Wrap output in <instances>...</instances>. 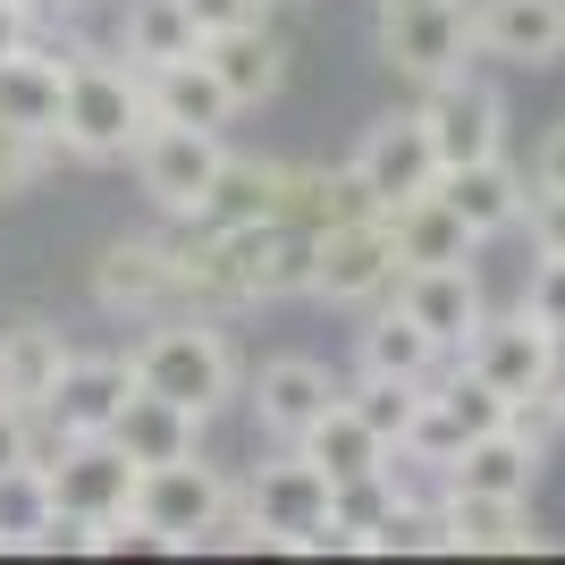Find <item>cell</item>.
<instances>
[{
	"label": "cell",
	"instance_id": "6da1fadb",
	"mask_svg": "<svg viewBox=\"0 0 565 565\" xmlns=\"http://www.w3.org/2000/svg\"><path fill=\"white\" fill-rule=\"evenodd\" d=\"M152 127L143 110V76L118 68V60H94V51H60V152L76 161H127L136 136Z\"/></svg>",
	"mask_w": 565,
	"mask_h": 565
},
{
	"label": "cell",
	"instance_id": "7a4b0ae2",
	"mask_svg": "<svg viewBox=\"0 0 565 565\" xmlns=\"http://www.w3.org/2000/svg\"><path fill=\"white\" fill-rule=\"evenodd\" d=\"M127 372H136V388L186 405L194 423L236 397V354H228V338H220L203 312H169L161 330H143L136 354H127Z\"/></svg>",
	"mask_w": 565,
	"mask_h": 565
},
{
	"label": "cell",
	"instance_id": "3957f363",
	"mask_svg": "<svg viewBox=\"0 0 565 565\" xmlns=\"http://www.w3.org/2000/svg\"><path fill=\"white\" fill-rule=\"evenodd\" d=\"M236 498L228 481H220L203 456H169V465H136V498H127V515L161 541V557H178V548H203L220 532V515H228Z\"/></svg>",
	"mask_w": 565,
	"mask_h": 565
},
{
	"label": "cell",
	"instance_id": "277c9868",
	"mask_svg": "<svg viewBox=\"0 0 565 565\" xmlns=\"http://www.w3.org/2000/svg\"><path fill=\"white\" fill-rule=\"evenodd\" d=\"M380 60L405 76V85H439L472 60V18L465 0H405V9H380Z\"/></svg>",
	"mask_w": 565,
	"mask_h": 565
},
{
	"label": "cell",
	"instance_id": "5b68a950",
	"mask_svg": "<svg viewBox=\"0 0 565 565\" xmlns=\"http://www.w3.org/2000/svg\"><path fill=\"white\" fill-rule=\"evenodd\" d=\"M127 161H136V186L152 194L169 220H194L203 194H212V178H220V161H228V143L203 136V127H161V118H152Z\"/></svg>",
	"mask_w": 565,
	"mask_h": 565
},
{
	"label": "cell",
	"instance_id": "8992f818",
	"mask_svg": "<svg viewBox=\"0 0 565 565\" xmlns=\"http://www.w3.org/2000/svg\"><path fill=\"white\" fill-rule=\"evenodd\" d=\"M388 279H397V245H388V220L380 212H354V220L312 236V287L305 296H321V305H372V296H388Z\"/></svg>",
	"mask_w": 565,
	"mask_h": 565
},
{
	"label": "cell",
	"instance_id": "52a82bcc",
	"mask_svg": "<svg viewBox=\"0 0 565 565\" xmlns=\"http://www.w3.org/2000/svg\"><path fill=\"white\" fill-rule=\"evenodd\" d=\"M423 136L430 152H439V169L456 161H481V152H507V102H498V85H481L472 68L439 76V85H423Z\"/></svg>",
	"mask_w": 565,
	"mask_h": 565
},
{
	"label": "cell",
	"instance_id": "ba28073f",
	"mask_svg": "<svg viewBox=\"0 0 565 565\" xmlns=\"http://www.w3.org/2000/svg\"><path fill=\"white\" fill-rule=\"evenodd\" d=\"M43 490H51V515L110 523V515H127V498H136V465H127V448H118L110 430H102V439H68V448L43 465Z\"/></svg>",
	"mask_w": 565,
	"mask_h": 565
},
{
	"label": "cell",
	"instance_id": "9c48e42d",
	"mask_svg": "<svg viewBox=\"0 0 565 565\" xmlns=\"http://www.w3.org/2000/svg\"><path fill=\"white\" fill-rule=\"evenodd\" d=\"M330 515V472L312 465L305 448L270 456L254 472V490H245V523H254L262 548H305V532Z\"/></svg>",
	"mask_w": 565,
	"mask_h": 565
},
{
	"label": "cell",
	"instance_id": "30bf717a",
	"mask_svg": "<svg viewBox=\"0 0 565 565\" xmlns=\"http://www.w3.org/2000/svg\"><path fill=\"white\" fill-rule=\"evenodd\" d=\"M354 178H363V194H372V212H397V203H414V194L439 186V152H430L423 118L397 110L380 118V127H363V143H354Z\"/></svg>",
	"mask_w": 565,
	"mask_h": 565
},
{
	"label": "cell",
	"instance_id": "8fae6325",
	"mask_svg": "<svg viewBox=\"0 0 565 565\" xmlns=\"http://www.w3.org/2000/svg\"><path fill=\"white\" fill-rule=\"evenodd\" d=\"M472 60L498 68H557L565 60V0H465Z\"/></svg>",
	"mask_w": 565,
	"mask_h": 565
},
{
	"label": "cell",
	"instance_id": "7c38bea8",
	"mask_svg": "<svg viewBox=\"0 0 565 565\" xmlns=\"http://www.w3.org/2000/svg\"><path fill=\"white\" fill-rule=\"evenodd\" d=\"M456 354H465V372H472V380H490L498 397L515 405V397H532V388H548V354H557V330H541L523 305H515V312H498V321L481 312V330H472Z\"/></svg>",
	"mask_w": 565,
	"mask_h": 565
},
{
	"label": "cell",
	"instance_id": "4fadbf2b",
	"mask_svg": "<svg viewBox=\"0 0 565 565\" xmlns=\"http://www.w3.org/2000/svg\"><path fill=\"white\" fill-rule=\"evenodd\" d=\"M439 523H448V548H465V557H532V548H548V532L532 523V498L439 490Z\"/></svg>",
	"mask_w": 565,
	"mask_h": 565
},
{
	"label": "cell",
	"instance_id": "5bb4252c",
	"mask_svg": "<svg viewBox=\"0 0 565 565\" xmlns=\"http://www.w3.org/2000/svg\"><path fill=\"white\" fill-rule=\"evenodd\" d=\"M330 405H338V380H330V363H312V354H270L262 380H254V423H262V439H279V448H296Z\"/></svg>",
	"mask_w": 565,
	"mask_h": 565
},
{
	"label": "cell",
	"instance_id": "9a60e30c",
	"mask_svg": "<svg viewBox=\"0 0 565 565\" xmlns=\"http://www.w3.org/2000/svg\"><path fill=\"white\" fill-rule=\"evenodd\" d=\"M94 296L102 312H161L186 296V279H178V245H161V236H118L110 254L94 262Z\"/></svg>",
	"mask_w": 565,
	"mask_h": 565
},
{
	"label": "cell",
	"instance_id": "2e32d148",
	"mask_svg": "<svg viewBox=\"0 0 565 565\" xmlns=\"http://www.w3.org/2000/svg\"><path fill=\"white\" fill-rule=\"evenodd\" d=\"M397 305L423 321L430 338H439V354H456L472 330H481V279H472V262H430V270H397Z\"/></svg>",
	"mask_w": 565,
	"mask_h": 565
},
{
	"label": "cell",
	"instance_id": "e0dca14e",
	"mask_svg": "<svg viewBox=\"0 0 565 565\" xmlns=\"http://www.w3.org/2000/svg\"><path fill=\"white\" fill-rule=\"evenodd\" d=\"M127 388H136V372H127L118 354H68L60 380H51V397H43V414L68 430V439H102V430L118 423Z\"/></svg>",
	"mask_w": 565,
	"mask_h": 565
},
{
	"label": "cell",
	"instance_id": "ac0fdd59",
	"mask_svg": "<svg viewBox=\"0 0 565 565\" xmlns=\"http://www.w3.org/2000/svg\"><path fill=\"white\" fill-rule=\"evenodd\" d=\"M439 203H448V212L465 220L481 245H490V236L523 228V203H532V186H523L515 169H507V152H481V161L439 169Z\"/></svg>",
	"mask_w": 565,
	"mask_h": 565
},
{
	"label": "cell",
	"instance_id": "d6986e66",
	"mask_svg": "<svg viewBox=\"0 0 565 565\" xmlns=\"http://www.w3.org/2000/svg\"><path fill=\"white\" fill-rule=\"evenodd\" d=\"M143 76V110L161 118V127H203V136H220L236 118L228 85L212 76V60L194 51V60H169V68H136Z\"/></svg>",
	"mask_w": 565,
	"mask_h": 565
},
{
	"label": "cell",
	"instance_id": "ffe728a7",
	"mask_svg": "<svg viewBox=\"0 0 565 565\" xmlns=\"http://www.w3.org/2000/svg\"><path fill=\"white\" fill-rule=\"evenodd\" d=\"M203 60H212V76L228 85L236 110H254V102H270L287 85V43L270 34V18H262V25H236V34H212Z\"/></svg>",
	"mask_w": 565,
	"mask_h": 565
},
{
	"label": "cell",
	"instance_id": "44dd1931",
	"mask_svg": "<svg viewBox=\"0 0 565 565\" xmlns=\"http://www.w3.org/2000/svg\"><path fill=\"white\" fill-rule=\"evenodd\" d=\"M532 481H541V448L523 439V430H481V439H465L448 465V490H490V498H532Z\"/></svg>",
	"mask_w": 565,
	"mask_h": 565
},
{
	"label": "cell",
	"instance_id": "7402d4cb",
	"mask_svg": "<svg viewBox=\"0 0 565 565\" xmlns=\"http://www.w3.org/2000/svg\"><path fill=\"white\" fill-rule=\"evenodd\" d=\"M380 220H388L397 270H430V262H472V245H481V236H472L465 220L439 203V186L414 194V203H397V212H380Z\"/></svg>",
	"mask_w": 565,
	"mask_h": 565
},
{
	"label": "cell",
	"instance_id": "603a6c76",
	"mask_svg": "<svg viewBox=\"0 0 565 565\" xmlns=\"http://www.w3.org/2000/svg\"><path fill=\"white\" fill-rule=\"evenodd\" d=\"M0 127L25 136H60V51H0Z\"/></svg>",
	"mask_w": 565,
	"mask_h": 565
},
{
	"label": "cell",
	"instance_id": "cb8c5ba5",
	"mask_svg": "<svg viewBox=\"0 0 565 565\" xmlns=\"http://www.w3.org/2000/svg\"><path fill=\"white\" fill-rule=\"evenodd\" d=\"M68 354L76 347L51 330V321H18V330H0V397L18 405V414H34V405L51 397V380H60Z\"/></svg>",
	"mask_w": 565,
	"mask_h": 565
},
{
	"label": "cell",
	"instance_id": "d4e9b609",
	"mask_svg": "<svg viewBox=\"0 0 565 565\" xmlns=\"http://www.w3.org/2000/svg\"><path fill=\"white\" fill-rule=\"evenodd\" d=\"M110 439L127 448V465H169V456H194V414L169 405V397H152V388H127Z\"/></svg>",
	"mask_w": 565,
	"mask_h": 565
},
{
	"label": "cell",
	"instance_id": "484cf974",
	"mask_svg": "<svg viewBox=\"0 0 565 565\" xmlns=\"http://www.w3.org/2000/svg\"><path fill=\"white\" fill-rule=\"evenodd\" d=\"M296 448H305L312 465L330 472V481H354V472H388V456H397V448H388V439H380V430L363 423V414H354L347 397H338L330 414H321V423H312L305 439H296Z\"/></svg>",
	"mask_w": 565,
	"mask_h": 565
},
{
	"label": "cell",
	"instance_id": "4316f807",
	"mask_svg": "<svg viewBox=\"0 0 565 565\" xmlns=\"http://www.w3.org/2000/svg\"><path fill=\"white\" fill-rule=\"evenodd\" d=\"M354 363H363V372H388V380H430L448 354H439V338H430L405 305H388V312H372V330H363Z\"/></svg>",
	"mask_w": 565,
	"mask_h": 565
},
{
	"label": "cell",
	"instance_id": "83f0119b",
	"mask_svg": "<svg viewBox=\"0 0 565 565\" xmlns=\"http://www.w3.org/2000/svg\"><path fill=\"white\" fill-rule=\"evenodd\" d=\"M118 51H127V68H169V60H194V51H203V34H194L186 0H127Z\"/></svg>",
	"mask_w": 565,
	"mask_h": 565
},
{
	"label": "cell",
	"instance_id": "f1b7e54d",
	"mask_svg": "<svg viewBox=\"0 0 565 565\" xmlns=\"http://www.w3.org/2000/svg\"><path fill=\"white\" fill-rule=\"evenodd\" d=\"M279 194H287V161H220V178H212V194H203V228H228V220H270L279 212Z\"/></svg>",
	"mask_w": 565,
	"mask_h": 565
},
{
	"label": "cell",
	"instance_id": "f546056e",
	"mask_svg": "<svg viewBox=\"0 0 565 565\" xmlns=\"http://www.w3.org/2000/svg\"><path fill=\"white\" fill-rule=\"evenodd\" d=\"M372 212V194H363V178L354 169H296L287 161V194H279V220H296V228H338V220Z\"/></svg>",
	"mask_w": 565,
	"mask_h": 565
},
{
	"label": "cell",
	"instance_id": "4dcf8cb0",
	"mask_svg": "<svg viewBox=\"0 0 565 565\" xmlns=\"http://www.w3.org/2000/svg\"><path fill=\"white\" fill-rule=\"evenodd\" d=\"M423 548H448V523H439V498H388V515L363 532V557H423Z\"/></svg>",
	"mask_w": 565,
	"mask_h": 565
},
{
	"label": "cell",
	"instance_id": "1f68e13d",
	"mask_svg": "<svg viewBox=\"0 0 565 565\" xmlns=\"http://www.w3.org/2000/svg\"><path fill=\"white\" fill-rule=\"evenodd\" d=\"M423 388H430V380H388V372H363L354 388H338V397H347L354 414H363V423H372L380 439L397 448V439H405V423H414V405H423Z\"/></svg>",
	"mask_w": 565,
	"mask_h": 565
},
{
	"label": "cell",
	"instance_id": "d6a6232c",
	"mask_svg": "<svg viewBox=\"0 0 565 565\" xmlns=\"http://www.w3.org/2000/svg\"><path fill=\"white\" fill-rule=\"evenodd\" d=\"M51 523V490L34 465H0V548H34Z\"/></svg>",
	"mask_w": 565,
	"mask_h": 565
},
{
	"label": "cell",
	"instance_id": "836d02e7",
	"mask_svg": "<svg viewBox=\"0 0 565 565\" xmlns=\"http://www.w3.org/2000/svg\"><path fill=\"white\" fill-rule=\"evenodd\" d=\"M43 161H51V136H25V127H0V203L34 186V178H43Z\"/></svg>",
	"mask_w": 565,
	"mask_h": 565
},
{
	"label": "cell",
	"instance_id": "e575fe53",
	"mask_svg": "<svg viewBox=\"0 0 565 565\" xmlns=\"http://www.w3.org/2000/svg\"><path fill=\"white\" fill-rule=\"evenodd\" d=\"M523 312L541 330H565V254H541L532 262V287H523Z\"/></svg>",
	"mask_w": 565,
	"mask_h": 565
},
{
	"label": "cell",
	"instance_id": "d590c367",
	"mask_svg": "<svg viewBox=\"0 0 565 565\" xmlns=\"http://www.w3.org/2000/svg\"><path fill=\"white\" fill-rule=\"evenodd\" d=\"M186 18H194V34L212 43V34H236V25H262L270 0H186Z\"/></svg>",
	"mask_w": 565,
	"mask_h": 565
},
{
	"label": "cell",
	"instance_id": "8d00e7d4",
	"mask_svg": "<svg viewBox=\"0 0 565 565\" xmlns=\"http://www.w3.org/2000/svg\"><path fill=\"white\" fill-rule=\"evenodd\" d=\"M523 220H532V254H565V194L541 186L532 203H523Z\"/></svg>",
	"mask_w": 565,
	"mask_h": 565
},
{
	"label": "cell",
	"instance_id": "74e56055",
	"mask_svg": "<svg viewBox=\"0 0 565 565\" xmlns=\"http://www.w3.org/2000/svg\"><path fill=\"white\" fill-rule=\"evenodd\" d=\"M34 43V0H0V51Z\"/></svg>",
	"mask_w": 565,
	"mask_h": 565
},
{
	"label": "cell",
	"instance_id": "f35d334b",
	"mask_svg": "<svg viewBox=\"0 0 565 565\" xmlns=\"http://www.w3.org/2000/svg\"><path fill=\"white\" fill-rule=\"evenodd\" d=\"M0 465H25V414L0 397Z\"/></svg>",
	"mask_w": 565,
	"mask_h": 565
},
{
	"label": "cell",
	"instance_id": "ab89813d",
	"mask_svg": "<svg viewBox=\"0 0 565 565\" xmlns=\"http://www.w3.org/2000/svg\"><path fill=\"white\" fill-rule=\"evenodd\" d=\"M541 186L565 194V127H548V143H541Z\"/></svg>",
	"mask_w": 565,
	"mask_h": 565
},
{
	"label": "cell",
	"instance_id": "60d3db41",
	"mask_svg": "<svg viewBox=\"0 0 565 565\" xmlns=\"http://www.w3.org/2000/svg\"><path fill=\"white\" fill-rule=\"evenodd\" d=\"M548 388L565 397V330H557V354H548Z\"/></svg>",
	"mask_w": 565,
	"mask_h": 565
},
{
	"label": "cell",
	"instance_id": "b9f144b4",
	"mask_svg": "<svg viewBox=\"0 0 565 565\" xmlns=\"http://www.w3.org/2000/svg\"><path fill=\"white\" fill-rule=\"evenodd\" d=\"M43 9H94V0H43Z\"/></svg>",
	"mask_w": 565,
	"mask_h": 565
},
{
	"label": "cell",
	"instance_id": "7bdbcfd3",
	"mask_svg": "<svg viewBox=\"0 0 565 565\" xmlns=\"http://www.w3.org/2000/svg\"><path fill=\"white\" fill-rule=\"evenodd\" d=\"M380 9H405V0H380Z\"/></svg>",
	"mask_w": 565,
	"mask_h": 565
},
{
	"label": "cell",
	"instance_id": "ee69618b",
	"mask_svg": "<svg viewBox=\"0 0 565 565\" xmlns=\"http://www.w3.org/2000/svg\"><path fill=\"white\" fill-rule=\"evenodd\" d=\"M34 9H43V0H34Z\"/></svg>",
	"mask_w": 565,
	"mask_h": 565
},
{
	"label": "cell",
	"instance_id": "f6af8a7d",
	"mask_svg": "<svg viewBox=\"0 0 565 565\" xmlns=\"http://www.w3.org/2000/svg\"><path fill=\"white\" fill-rule=\"evenodd\" d=\"M270 9H279V0H270Z\"/></svg>",
	"mask_w": 565,
	"mask_h": 565
}]
</instances>
